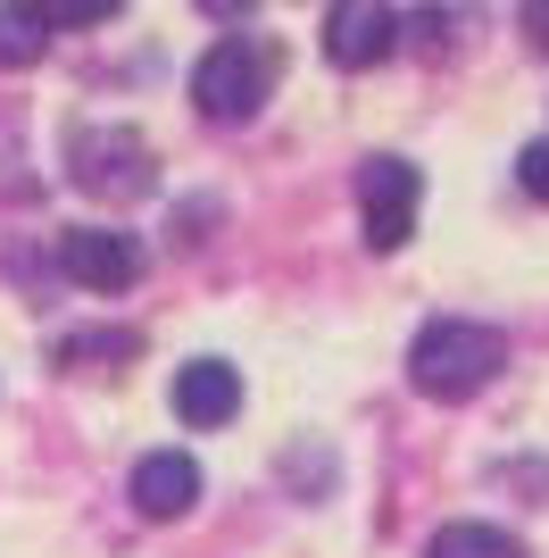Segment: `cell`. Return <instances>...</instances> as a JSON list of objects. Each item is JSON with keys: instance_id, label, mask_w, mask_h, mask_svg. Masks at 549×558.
Listing matches in <instances>:
<instances>
[{"instance_id": "1", "label": "cell", "mask_w": 549, "mask_h": 558, "mask_svg": "<svg viewBox=\"0 0 549 558\" xmlns=\"http://www.w3.org/2000/svg\"><path fill=\"white\" fill-rule=\"evenodd\" d=\"M274 84H283V43L274 34H217V50L192 68V100L217 125H251L274 100Z\"/></svg>"}, {"instance_id": "2", "label": "cell", "mask_w": 549, "mask_h": 558, "mask_svg": "<svg viewBox=\"0 0 549 558\" xmlns=\"http://www.w3.org/2000/svg\"><path fill=\"white\" fill-rule=\"evenodd\" d=\"M500 367H508V342L491 326H475V317H441L408 350V384L425 400H475Z\"/></svg>"}, {"instance_id": "3", "label": "cell", "mask_w": 549, "mask_h": 558, "mask_svg": "<svg viewBox=\"0 0 549 558\" xmlns=\"http://www.w3.org/2000/svg\"><path fill=\"white\" fill-rule=\"evenodd\" d=\"M68 159H75V184L100 192V201H134V192H150V142H142L134 125H75Z\"/></svg>"}, {"instance_id": "4", "label": "cell", "mask_w": 549, "mask_h": 558, "mask_svg": "<svg viewBox=\"0 0 549 558\" xmlns=\"http://www.w3.org/2000/svg\"><path fill=\"white\" fill-rule=\"evenodd\" d=\"M416 201H425V175L408 159H366L358 167V209H366V251H400L416 233Z\"/></svg>"}, {"instance_id": "5", "label": "cell", "mask_w": 549, "mask_h": 558, "mask_svg": "<svg viewBox=\"0 0 549 558\" xmlns=\"http://www.w3.org/2000/svg\"><path fill=\"white\" fill-rule=\"evenodd\" d=\"M59 267L84 292H134L150 258H142V233H125V226H75V233H59Z\"/></svg>"}, {"instance_id": "6", "label": "cell", "mask_w": 549, "mask_h": 558, "mask_svg": "<svg viewBox=\"0 0 549 558\" xmlns=\"http://www.w3.org/2000/svg\"><path fill=\"white\" fill-rule=\"evenodd\" d=\"M391 43H400L391 0H342V9L325 17V59H333V68H383Z\"/></svg>"}, {"instance_id": "7", "label": "cell", "mask_w": 549, "mask_h": 558, "mask_svg": "<svg viewBox=\"0 0 549 558\" xmlns=\"http://www.w3.org/2000/svg\"><path fill=\"white\" fill-rule=\"evenodd\" d=\"M192 500H200V466L183 459V450H150V459L134 466V509L150 517V525L192 517Z\"/></svg>"}, {"instance_id": "8", "label": "cell", "mask_w": 549, "mask_h": 558, "mask_svg": "<svg viewBox=\"0 0 549 558\" xmlns=\"http://www.w3.org/2000/svg\"><path fill=\"white\" fill-rule=\"evenodd\" d=\"M233 409H242V375H233L225 359H192V367L175 375V417L183 425H225Z\"/></svg>"}, {"instance_id": "9", "label": "cell", "mask_w": 549, "mask_h": 558, "mask_svg": "<svg viewBox=\"0 0 549 558\" xmlns=\"http://www.w3.org/2000/svg\"><path fill=\"white\" fill-rule=\"evenodd\" d=\"M50 9L42 0H0V68H42V50H50Z\"/></svg>"}, {"instance_id": "10", "label": "cell", "mask_w": 549, "mask_h": 558, "mask_svg": "<svg viewBox=\"0 0 549 558\" xmlns=\"http://www.w3.org/2000/svg\"><path fill=\"white\" fill-rule=\"evenodd\" d=\"M425 558H525V542L508 534V525H483V517H457V525H441L434 550Z\"/></svg>"}, {"instance_id": "11", "label": "cell", "mask_w": 549, "mask_h": 558, "mask_svg": "<svg viewBox=\"0 0 549 558\" xmlns=\"http://www.w3.org/2000/svg\"><path fill=\"white\" fill-rule=\"evenodd\" d=\"M466 25H475V9H416L400 34H416V43L434 50V59H450V50L466 43Z\"/></svg>"}, {"instance_id": "12", "label": "cell", "mask_w": 549, "mask_h": 558, "mask_svg": "<svg viewBox=\"0 0 549 558\" xmlns=\"http://www.w3.org/2000/svg\"><path fill=\"white\" fill-rule=\"evenodd\" d=\"M142 350V333H68V342H59V359H68V367H84V359H134Z\"/></svg>"}, {"instance_id": "13", "label": "cell", "mask_w": 549, "mask_h": 558, "mask_svg": "<svg viewBox=\"0 0 549 558\" xmlns=\"http://www.w3.org/2000/svg\"><path fill=\"white\" fill-rule=\"evenodd\" d=\"M50 9V25H109L125 0H42Z\"/></svg>"}, {"instance_id": "14", "label": "cell", "mask_w": 549, "mask_h": 558, "mask_svg": "<svg viewBox=\"0 0 549 558\" xmlns=\"http://www.w3.org/2000/svg\"><path fill=\"white\" fill-rule=\"evenodd\" d=\"M516 184H525L533 201H549V142H525V159H516Z\"/></svg>"}, {"instance_id": "15", "label": "cell", "mask_w": 549, "mask_h": 558, "mask_svg": "<svg viewBox=\"0 0 549 558\" xmlns=\"http://www.w3.org/2000/svg\"><path fill=\"white\" fill-rule=\"evenodd\" d=\"M525 34H533V43L549 50V0H525Z\"/></svg>"}, {"instance_id": "16", "label": "cell", "mask_w": 549, "mask_h": 558, "mask_svg": "<svg viewBox=\"0 0 549 558\" xmlns=\"http://www.w3.org/2000/svg\"><path fill=\"white\" fill-rule=\"evenodd\" d=\"M200 9H217V17H251V0H200Z\"/></svg>"}]
</instances>
